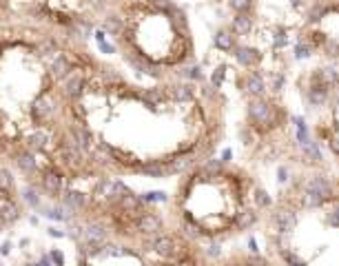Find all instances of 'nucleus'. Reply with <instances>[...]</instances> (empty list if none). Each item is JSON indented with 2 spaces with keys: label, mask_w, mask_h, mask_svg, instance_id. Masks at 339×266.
I'll use <instances>...</instances> for the list:
<instances>
[{
  "label": "nucleus",
  "mask_w": 339,
  "mask_h": 266,
  "mask_svg": "<svg viewBox=\"0 0 339 266\" xmlns=\"http://www.w3.org/2000/svg\"><path fill=\"white\" fill-rule=\"evenodd\" d=\"M211 266H282L273 255H268L266 251L259 249L257 240L248 238L246 242V251H233L226 255L217 257Z\"/></svg>",
  "instance_id": "1"
},
{
  "label": "nucleus",
  "mask_w": 339,
  "mask_h": 266,
  "mask_svg": "<svg viewBox=\"0 0 339 266\" xmlns=\"http://www.w3.org/2000/svg\"><path fill=\"white\" fill-rule=\"evenodd\" d=\"M36 186H38L40 193H45L49 200H60L66 189V175L62 169L56 164V167L47 169V171H40Z\"/></svg>",
  "instance_id": "2"
},
{
  "label": "nucleus",
  "mask_w": 339,
  "mask_h": 266,
  "mask_svg": "<svg viewBox=\"0 0 339 266\" xmlns=\"http://www.w3.org/2000/svg\"><path fill=\"white\" fill-rule=\"evenodd\" d=\"M231 56L235 60V64L244 71L259 69V64L264 62V51L255 45H246V42H240V45L233 49Z\"/></svg>",
  "instance_id": "3"
},
{
  "label": "nucleus",
  "mask_w": 339,
  "mask_h": 266,
  "mask_svg": "<svg viewBox=\"0 0 339 266\" xmlns=\"http://www.w3.org/2000/svg\"><path fill=\"white\" fill-rule=\"evenodd\" d=\"M62 207L69 211V215L74 217V215H82L84 211L89 209V204H91V197L87 195L84 191H78V189H71V186H66L64 193H62V197L58 200Z\"/></svg>",
  "instance_id": "4"
},
{
  "label": "nucleus",
  "mask_w": 339,
  "mask_h": 266,
  "mask_svg": "<svg viewBox=\"0 0 339 266\" xmlns=\"http://www.w3.org/2000/svg\"><path fill=\"white\" fill-rule=\"evenodd\" d=\"M49 71H51V76L56 78V82H62L64 78H69L71 74H74L76 66H74V62H71V58L66 56V53L60 51L49 60Z\"/></svg>",
  "instance_id": "5"
},
{
  "label": "nucleus",
  "mask_w": 339,
  "mask_h": 266,
  "mask_svg": "<svg viewBox=\"0 0 339 266\" xmlns=\"http://www.w3.org/2000/svg\"><path fill=\"white\" fill-rule=\"evenodd\" d=\"M255 14H235L231 18V25H228V29L238 36V38H248L253 31H255Z\"/></svg>",
  "instance_id": "6"
},
{
  "label": "nucleus",
  "mask_w": 339,
  "mask_h": 266,
  "mask_svg": "<svg viewBox=\"0 0 339 266\" xmlns=\"http://www.w3.org/2000/svg\"><path fill=\"white\" fill-rule=\"evenodd\" d=\"M238 45H240V38L228 27L217 29L213 36V47H215V51H220V53H233V49Z\"/></svg>",
  "instance_id": "7"
},
{
  "label": "nucleus",
  "mask_w": 339,
  "mask_h": 266,
  "mask_svg": "<svg viewBox=\"0 0 339 266\" xmlns=\"http://www.w3.org/2000/svg\"><path fill=\"white\" fill-rule=\"evenodd\" d=\"M40 189L36 184H27L25 189H22V193H20V200H22V204L25 207H29V209H36L38 211L42 204H40V193H38Z\"/></svg>",
  "instance_id": "8"
},
{
  "label": "nucleus",
  "mask_w": 339,
  "mask_h": 266,
  "mask_svg": "<svg viewBox=\"0 0 339 266\" xmlns=\"http://www.w3.org/2000/svg\"><path fill=\"white\" fill-rule=\"evenodd\" d=\"M93 38H95V42H98V49L102 53H109V56H111V53H118V45H116V42H109L107 40V34L102 31V29H95Z\"/></svg>",
  "instance_id": "9"
},
{
  "label": "nucleus",
  "mask_w": 339,
  "mask_h": 266,
  "mask_svg": "<svg viewBox=\"0 0 339 266\" xmlns=\"http://www.w3.org/2000/svg\"><path fill=\"white\" fill-rule=\"evenodd\" d=\"M228 9L233 14H253L255 11V0H228Z\"/></svg>",
  "instance_id": "10"
},
{
  "label": "nucleus",
  "mask_w": 339,
  "mask_h": 266,
  "mask_svg": "<svg viewBox=\"0 0 339 266\" xmlns=\"http://www.w3.org/2000/svg\"><path fill=\"white\" fill-rule=\"evenodd\" d=\"M49 257H51V262L53 266H64V253L60 251V249H51L49 253Z\"/></svg>",
  "instance_id": "11"
},
{
  "label": "nucleus",
  "mask_w": 339,
  "mask_h": 266,
  "mask_svg": "<svg viewBox=\"0 0 339 266\" xmlns=\"http://www.w3.org/2000/svg\"><path fill=\"white\" fill-rule=\"evenodd\" d=\"M11 253V242L7 240V242H3V244H0V257H7Z\"/></svg>",
  "instance_id": "12"
},
{
  "label": "nucleus",
  "mask_w": 339,
  "mask_h": 266,
  "mask_svg": "<svg viewBox=\"0 0 339 266\" xmlns=\"http://www.w3.org/2000/svg\"><path fill=\"white\" fill-rule=\"evenodd\" d=\"M47 233H49L51 238H64V235H66L64 231H60V228H56V226H51V228H49V231H47Z\"/></svg>",
  "instance_id": "13"
},
{
  "label": "nucleus",
  "mask_w": 339,
  "mask_h": 266,
  "mask_svg": "<svg viewBox=\"0 0 339 266\" xmlns=\"http://www.w3.org/2000/svg\"><path fill=\"white\" fill-rule=\"evenodd\" d=\"M0 266H3V262H0Z\"/></svg>",
  "instance_id": "14"
}]
</instances>
